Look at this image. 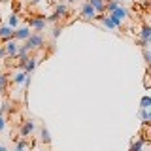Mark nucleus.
<instances>
[{"instance_id":"1","label":"nucleus","mask_w":151,"mask_h":151,"mask_svg":"<svg viewBox=\"0 0 151 151\" xmlns=\"http://www.w3.org/2000/svg\"><path fill=\"white\" fill-rule=\"evenodd\" d=\"M25 44L30 47V51L34 53V51H40L42 47L45 45V38H44V34H42V32H32V34L25 40Z\"/></svg>"},{"instance_id":"2","label":"nucleus","mask_w":151,"mask_h":151,"mask_svg":"<svg viewBox=\"0 0 151 151\" xmlns=\"http://www.w3.org/2000/svg\"><path fill=\"white\" fill-rule=\"evenodd\" d=\"M28 27H30L34 32H44V30H45V27H47V23H45V15L28 19Z\"/></svg>"},{"instance_id":"3","label":"nucleus","mask_w":151,"mask_h":151,"mask_svg":"<svg viewBox=\"0 0 151 151\" xmlns=\"http://www.w3.org/2000/svg\"><path fill=\"white\" fill-rule=\"evenodd\" d=\"M34 130H36V123L32 119H28V121L23 123L21 129H19V138H28V136L34 134Z\"/></svg>"},{"instance_id":"4","label":"nucleus","mask_w":151,"mask_h":151,"mask_svg":"<svg viewBox=\"0 0 151 151\" xmlns=\"http://www.w3.org/2000/svg\"><path fill=\"white\" fill-rule=\"evenodd\" d=\"M79 17H81L83 21H94L96 12H94V8H93L89 2H85L83 6H81V9H79Z\"/></svg>"},{"instance_id":"5","label":"nucleus","mask_w":151,"mask_h":151,"mask_svg":"<svg viewBox=\"0 0 151 151\" xmlns=\"http://www.w3.org/2000/svg\"><path fill=\"white\" fill-rule=\"evenodd\" d=\"M4 49H6V55H8V59H15L17 57V51H19V44H17V40H6V44L2 45Z\"/></svg>"},{"instance_id":"6","label":"nucleus","mask_w":151,"mask_h":151,"mask_svg":"<svg viewBox=\"0 0 151 151\" xmlns=\"http://www.w3.org/2000/svg\"><path fill=\"white\" fill-rule=\"evenodd\" d=\"M30 34H32V32H30V27H28V25H23V27H19V28H15V30H13V40L25 42Z\"/></svg>"},{"instance_id":"7","label":"nucleus","mask_w":151,"mask_h":151,"mask_svg":"<svg viewBox=\"0 0 151 151\" xmlns=\"http://www.w3.org/2000/svg\"><path fill=\"white\" fill-rule=\"evenodd\" d=\"M55 15L59 17V19H64V17H68L70 15V8H68V4H64V2H59V4H55Z\"/></svg>"},{"instance_id":"8","label":"nucleus","mask_w":151,"mask_h":151,"mask_svg":"<svg viewBox=\"0 0 151 151\" xmlns=\"http://www.w3.org/2000/svg\"><path fill=\"white\" fill-rule=\"evenodd\" d=\"M110 15H113V17H117V19H121L123 23H125V19H129V15H130V12L127 9L125 6H117L113 12H110Z\"/></svg>"},{"instance_id":"9","label":"nucleus","mask_w":151,"mask_h":151,"mask_svg":"<svg viewBox=\"0 0 151 151\" xmlns=\"http://www.w3.org/2000/svg\"><path fill=\"white\" fill-rule=\"evenodd\" d=\"M145 144H147V136H140L138 140H134V142H132V144H130L129 151H144Z\"/></svg>"},{"instance_id":"10","label":"nucleus","mask_w":151,"mask_h":151,"mask_svg":"<svg viewBox=\"0 0 151 151\" xmlns=\"http://www.w3.org/2000/svg\"><path fill=\"white\" fill-rule=\"evenodd\" d=\"M36 64H38V59H36L34 55H30V57L25 60V64H23L21 70H25L27 74H32V72H34V68H36Z\"/></svg>"},{"instance_id":"11","label":"nucleus","mask_w":151,"mask_h":151,"mask_svg":"<svg viewBox=\"0 0 151 151\" xmlns=\"http://www.w3.org/2000/svg\"><path fill=\"white\" fill-rule=\"evenodd\" d=\"M94 19H96V21H100L102 25L108 28V30H111V32H115V30H117V28H115V25L111 23V19L108 17V15H98V13H96V17H94Z\"/></svg>"},{"instance_id":"12","label":"nucleus","mask_w":151,"mask_h":151,"mask_svg":"<svg viewBox=\"0 0 151 151\" xmlns=\"http://www.w3.org/2000/svg\"><path fill=\"white\" fill-rule=\"evenodd\" d=\"M8 89H9V78H8V74L0 72V96L8 93Z\"/></svg>"},{"instance_id":"13","label":"nucleus","mask_w":151,"mask_h":151,"mask_svg":"<svg viewBox=\"0 0 151 151\" xmlns=\"http://www.w3.org/2000/svg\"><path fill=\"white\" fill-rule=\"evenodd\" d=\"M13 30H15V28H12L9 25L0 27V40H12V38H13Z\"/></svg>"},{"instance_id":"14","label":"nucleus","mask_w":151,"mask_h":151,"mask_svg":"<svg viewBox=\"0 0 151 151\" xmlns=\"http://www.w3.org/2000/svg\"><path fill=\"white\" fill-rule=\"evenodd\" d=\"M40 142L45 145L51 144V134H49V129L47 127H40Z\"/></svg>"},{"instance_id":"15","label":"nucleus","mask_w":151,"mask_h":151,"mask_svg":"<svg viewBox=\"0 0 151 151\" xmlns=\"http://www.w3.org/2000/svg\"><path fill=\"white\" fill-rule=\"evenodd\" d=\"M89 4L94 8L96 13H104V6H106V0H87Z\"/></svg>"},{"instance_id":"16","label":"nucleus","mask_w":151,"mask_h":151,"mask_svg":"<svg viewBox=\"0 0 151 151\" xmlns=\"http://www.w3.org/2000/svg\"><path fill=\"white\" fill-rule=\"evenodd\" d=\"M138 117L142 119V123H144V125H149V121H151V108H147V110H142V108H140Z\"/></svg>"},{"instance_id":"17","label":"nucleus","mask_w":151,"mask_h":151,"mask_svg":"<svg viewBox=\"0 0 151 151\" xmlns=\"http://www.w3.org/2000/svg\"><path fill=\"white\" fill-rule=\"evenodd\" d=\"M27 72H25V70H19V72L15 74V76H13V83H15V85H23V83H25V79H27Z\"/></svg>"},{"instance_id":"18","label":"nucleus","mask_w":151,"mask_h":151,"mask_svg":"<svg viewBox=\"0 0 151 151\" xmlns=\"http://www.w3.org/2000/svg\"><path fill=\"white\" fill-rule=\"evenodd\" d=\"M28 147V140L27 138H17L15 140V149L13 151H27Z\"/></svg>"},{"instance_id":"19","label":"nucleus","mask_w":151,"mask_h":151,"mask_svg":"<svg viewBox=\"0 0 151 151\" xmlns=\"http://www.w3.org/2000/svg\"><path fill=\"white\" fill-rule=\"evenodd\" d=\"M142 57H144V63L145 64H151V51H149V47H144V49H142Z\"/></svg>"},{"instance_id":"20","label":"nucleus","mask_w":151,"mask_h":151,"mask_svg":"<svg viewBox=\"0 0 151 151\" xmlns=\"http://www.w3.org/2000/svg\"><path fill=\"white\" fill-rule=\"evenodd\" d=\"M140 108H142V110H147V108H151V96H142Z\"/></svg>"},{"instance_id":"21","label":"nucleus","mask_w":151,"mask_h":151,"mask_svg":"<svg viewBox=\"0 0 151 151\" xmlns=\"http://www.w3.org/2000/svg\"><path fill=\"white\" fill-rule=\"evenodd\" d=\"M59 21H60V19L57 17L55 13H51V15H47V17H45V23H47V25H57Z\"/></svg>"},{"instance_id":"22","label":"nucleus","mask_w":151,"mask_h":151,"mask_svg":"<svg viewBox=\"0 0 151 151\" xmlns=\"http://www.w3.org/2000/svg\"><path fill=\"white\" fill-rule=\"evenodd\" d=\"M19 21H21V19H19V15H15V13H13V15L9 17V23H8V25L12 27V28H17V25H19Z\"/></svg>"},{"instance_id":"23","label":"nucleus","mask_w":151,"mask_h":151,"mask_svg":"<svg viewBox=\"0 0 151 151\" xmlns=\"http://www.w3.org/2000/svg\"><path fill=\"white\" fill-rule=\"evenodd\" d=\"M60 30H63V28H60V27H53V28H51V38H53V40H57V38H59L60 36Z\"/></svg>"},{"instance_id":"24","label":"nucleus","mask_w":151,"mask_h":151,"mask_svg":"<svg viewBox=\"0 0 151 151\" xmlns=\"http://www.w3.org/2000/svg\"><path fill=\"white\" fill-rule=\"evenodd\" d=\"M4 130H6V115L0 113V132H4Z\"/></svg>"},{"instance_id":"25","label":"nucleus","mask_w":151,"mask_h":151,"mask_svg":"<svg viewBox=\"0 0 151 151\" xmlns=\"http://www.w3.org/2000/svg\"><path fill=\"white\" fill-rule=\"evenodd\" d=\"M8 111H9V104H8V102H4V104H2V108H0V113H2V115H6Z\"/></svg>"},{"instance_id":"26","label":"nucleus","mask_w":151,"mask_h":151,"mask_svg":"<svg viewBox=\"0 0 151 151\" xmlns=\"http://www.w3.org/2000/svg\"><path fill=\"white\" fill-rule=\"evenodd\" d=\"M144 85H145V89H149V70H145V78H144Z\"/></svg>"},{"instance_id":"27","label":"nucleus","mask_w":151,"mask_h":151,"mask_svg":"<svg viewBox=\"0 0 151 151\" xmlns=\"http://www.w3.org/2000/svg\"><path fill=\"white\" fill-rule=\"evenodd\" d=\"M6 49H4V47H0V59H6Z\"/></svg>"},{"instance_id":"28","label":"nucleus","mask_w":151,"mask_h":151,"mask_svg":"<svg viewBox=\"0 0 151 151\" xmlns=\"http://www.w3.org/2000/svg\"><path fill=\"white\" fill-rule=\"evenodd\" d=\"M111 2H115V4H119V6H125V0H111Z\"/></svg>"},{"instance_id":"29","label":"nucleus","mask_w":151,"mask_h":151,"mask_svg":"<svg viewBox=\"0 0 151 151\" xmlns=\"http://www.w3.org/2000/svg\"><path fill=\"white\" fill-rule=\"evenodd\" d=\"M78 0H66V4H76Z\"/></svg>"},{"instance_id":"30","label":"nucleus","mask_w":151,"mask_h":151,"mask_svg":"<svg viewBox=\"0 0 151 151\" xmlns=\"http://www.w3.org/2000/svg\"><path fill=\"white\" fill-rule=\"evenodd\" d=\"M0 151H8V149H6V145H0Z\"/></svg>"}]
</instances>
